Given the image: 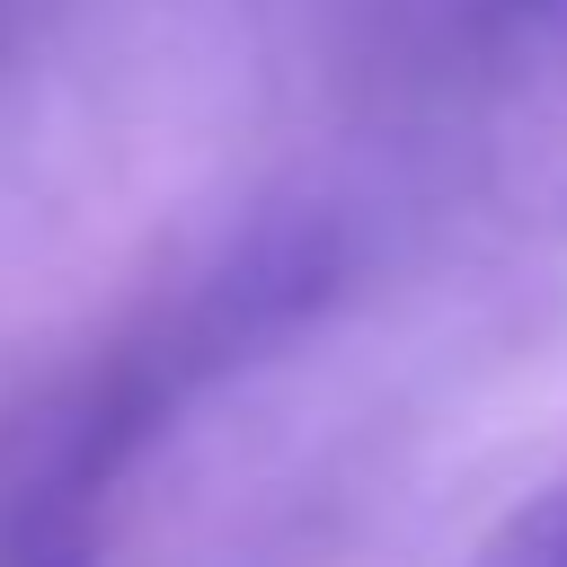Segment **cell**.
Returning <instances> with one entry per match:
<instances>
[{"mask_svg":"<svg viewBox=\"0 0 567 567\" xmlns=\"http://www.w3.org/2000/svg\"><path fill=\"white\" fill-rule=\"evenodd\" d=\"M470 567H567V470H558L532 505H514V514L470 549Z\"/></svg>","mask_w":567,"mask_h":567,"instance_id":"cell-1","label":"cell"}]
</instances>
